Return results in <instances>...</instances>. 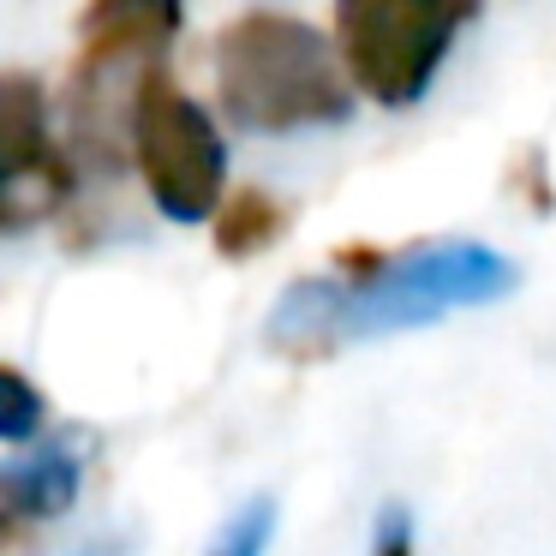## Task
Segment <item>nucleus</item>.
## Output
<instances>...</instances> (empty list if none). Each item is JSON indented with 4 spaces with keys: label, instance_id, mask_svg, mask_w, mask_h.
<instances>
[{
    "label": "nucleus",
    "instance_id": "f257e3e1",
    "mask_svg": "<svg viewBox=\"0 0 556 556\" xmlns=\"http://www.w3.org/2000/svg\"><path fill=\"white\" fill-rule=\"evenodd\" d=\"M348 276L293 281L269 317L264 341L276 353H329L341 341H377L401 329L443 324L448 312L508 300L520 288V269L479 240L413 245L401 257H371V245H353Z\"/></svg>",
    "mask_w": 556,
    "mask_h": 556
},
{
    "label": "nucleus",
    "instance_id": "f03ea898",
    "mask_svg": "<svg viewBox=\"0 0 556 556\" xmlns=\"http://www.w3.org/2000/svg\"><path fill=\"white\" fill-rule=\"evenodd\" d=\"M216 90L233 126L264 138L341 126L353 85L336 42L288 13H240L216 37Z\"/></svg>",
    "mask_w": 556,
    "mask_h": 556
},
{
    "label": "nucleus",
    "instance_id": "7ed1b4c3",
    "mask_svg": "<svg viewBox=\"0 0 556 556\" xmlns=\"http://www.w3.org/2000/svg\"><path fill=\"white\" fill-rule=\"evenodd\" d=\"M479 0H336V54L377 109L425 102Z\"/></svg>",
    "mask_w": 556,
    "mask_h": 556
},
{
    "label": "nucleus",
    "instance_id": "20e7f679",
    "mask_svg": "<svg viewBox=\"0 0 556 556\" xmlns=\"http://www.w3.org/2000/svg\"><path fill=\"white\" fill-rule=\"evenodd\" d=\"M132 156L168 222H210L228 186V144L216 121L162 73L156 61L132 78Z\"/></svg>",
    "mask_w": 556,
    "mask_h": 556
},
{
    "label": "nucleus",
    "instance_id": "39448f33",
    "mask_svg": "<svg viewBox=\"0 0 556 556\" xmlns=\"http://www.w3.org/2000/svg\"><path fill=\"white\" fill-rule=\"evenodd\" d=\"M186 0H90L78 18V90L114 78L121 66L144 73L180 30Z\"/></svg>",
    "mask_w": 556,
    "mask_h": 556
},
{
    "label": "nucleus",
    "instance_id": "423d86ee",
    "mask_svg": "<svg viewBox=\"0 0 556 556\" xmlns=\"http://www.w3.org/2000/svg\"><path fill=\"white\" fill-rule=\"evenodd\" d=\"M0 162L54 198L66 192V162L49 138V97L30 73H0Z\"/></svg>",
    "mask_w": 556,
    "mask_h": 556
},
{
    "label": "nucleus",
    "instance_id": "0eeeda50",
    "mask_svg": "<svg viewBox=\"0 0 556 556\" xmlns=\"http://www.w3.org/2000/svg\"><path fill=\"white\" fill-rule=\"evenodd\" d=\"M85 491V455L73 443H42L18 460H0V508L18 520H61Z\"/></svg>",
    "mask_w": 556,
    "mask_h": 556
},
{
    "label": "nucleus",
    "instance_id": "6e6552de",
    "mask_svg": "<svg viewBox=\"0 0 556 556\" xmlns=\"http://www.w3.org/2000/svg\"><path fill=\"white\" fill-rule=\"evenodd\" d=\"M210 228H216V252L222 257H252V252H269L288 228V210L276 204L269 192H233L210 210Z\"/></svg>",
    "mask_w": 556,
    "mask_h": 556
},
{
    "label": "nucleus",
    "instance_id": "1a4fd4ad",
    "mask_svg": "<svg viewBox=\"0 0 556 556\" xmlns=\"http://www.w3.org/2000/svg\"><path fill=\"white\" fill-rule=\"evenodd\" d=\"M276 496H245L240 508H233L228 520H222L216 544H210L204 556H269V539H276Z\"/></svg>",
    "mask_w": 556,
    "mask_h": 556
},
{
    "label": "nucleus",
    "instance_id": "9d476101",
    "mask_svg": "<svg viewBox=\"0 0 556 556\" xmlns=\"http://www.w3.org/2000/svg\"><path fill=\"white\" fill-rule=\"evenodd\" d=\"M42 425H49L42 389L25 371L0 365V443H30V437H42Z\"/></svg>",
    "mask_w": 556,
    "mask_h": 556
},
{
    "label": "nucleus",
    "instance_id": "9b49d317",
    "mask_svg": "<svg viewBox=\"0 0 556 556\" xmlns=\"http://www.w3.org/2000/svg\"><path fill=\"white\" fill-rule=\"evenodd\" d=\"M49 204H61L49 186L25 180V174H13L7 162H0V233H7V228H25V222H37Z\"/></svg>",
    "mask_w": 556,
    "mask_h": 556
},
{
    "label": "nucleus",
    "instance_id": "f8f14e48",
    "mask_svg": "<svg viewBox=\"0 0 556 556\" xmlns=\"http://www.w3.org/2000/svg\"><path fill=\"white\" fill-rule=\"evenodd\" d=\"M371 556H413V508L407 503H383V508H377Z\"/></svg>",
    "mask_w": 556,
    "mask_h": 556
},
{
    "label": "nucleus",
    "instance_id": "ddd939ff",
    "mask_svg": "<svg viewBox=\"0 0 556 556\" xmlns=\"http://www.w3.org/2000/svg\"><path fill=\"white\" fill-rule=\"evenodd\" d=\"M18 527H25V520H18V515H7V508H0V551H7V544L18 539Z\"/></svg>",
    "mask_w": 556,
    "mask_h": 556
},
{
    "label": "nucleus",
    "instance_id": "4468645a",
    "mask_svg": "<svg viewBox=\"0 0 556 556\" xmlns=\"http://www.w3.org/2000/svg\"><path fill=\"white\" fill-rule=\"evenodd\" d=\"M126 551H132V544H90L85 556H126Z\"/></svg>",
    "mask_w": 556,
    "mask_h": 556
}]
</instances>
